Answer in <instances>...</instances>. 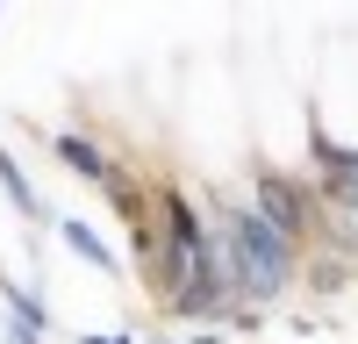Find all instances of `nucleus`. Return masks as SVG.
Masks as SVG:
<instances>
[{"label":"nucleus","instance_id":"obj_1","mask_svg":"<svg viewBox=\"0 0 358 344\" xmlns=\"http://www.w3.org/2000/svg\"><path fill=\"white\" fill-rule=\"evenodd\" d=\"M151 208H158V229H165V251H158V308L172 323H194V330H222L236 315V280H229V258H222V237L208 208L172 187V180H151Z\"/></svg>","mask_w":358,"mask_h":344},{"label":"nucleus","instance_id":"obj_2","mask_svg":"<svg viewBox=\"0 0 358 344\" xmlns=\"http://www.w3.org/2000/svg\"><path fill=\"white\" fill-rule=\"evenodd\" d=\"M201 208H208V222H215V237H222L229 280H236V308H244V315L280 308V301H287V287L308 273V251H301V244H287L280 229L251 208V194H222V187H208V194H201Z\"/></svg>","mask_w":358,"mask_h":344},{"label":"nucleus","instance_id":"obj_3","mask_svg":"<svg viewBox=\"0 0 358 344\" xmlns=\"http://www.w3.org/2000/svg\"><path fill=\"white\" fill-rule=\"evenodd\" d=\"M251 208L273 222L287 244H301V251H315V244H322V229H330V201H322L315 172L258 165V172H251Z\"/></svg>","mask_w":358,"mask_h":344},{"label":"nucleus","instance_id":"obj_4","mask_svg":"<svg viewBox=\"0 0 358 344\" xmlns=\"http://www.w3.org/2000/svg\"><path fill=\"white\" fill-rule=\"evenodd\" d=\"M50 151L72 165V180H94V187H108L115 172H122V165L108 158V143H101V136H86V129H57V136H50Z\"/></svg>","mask_w":358,"mask_h":344},{"label":"nucleus","instance_id":"obj_5","mask_svg":"<svg viewBox=\"0 0 358 344\" xmlns=\"http://www.w3.org/2000/svg\"><path fill=\"white\" fill-rule=\"evenodd\" d=\"M0 301H8V344H43V330H50L43 294H29L22 280H0Z\"/></svg>","mask_w":358,"mask_h":344},{"label":"nucleus","instance_id":"obj_6","mask_svg":"<svg viewBox=\"0 0 358 344\" xmlns=\"http://www.w3.org/2000/svg\"><path fill=\"white\" fill-rule=\"evenodd\" d=\"M0 194L15 201V215H22V222H50V208H43V194L29 187V172L15 165V151H8V143H0Z\"/></svg>","mask_w":358,"mask_h":344},{"label":"nucleus","instance_id":"obj_7","mask_svg":"<svg viewBox=\"0 0 358 344\" xmlns=\"http://www.w3.org/2000/svg\"><path fill=\"white\" fill-rule=\"evenodd\" d=\"M57 237H65V244L86 258V266H94V273H122V258H115V251H108L94 229H86V222H72V215H65V222H57Z\"/></svg>","mask_w":358,"mask_h":344},{"label":"nucleus","instance_id":"obj_8","mask_svg":"<svg viewBox=\"0 0 358 344\" xmlns=\"http://www.w3.org/2000/svg\"><path fill=\"white\" fill-rule=\"evenodd\" d=\"M79 344H129V337H79Z\"/></svg>","mask_w":358,"mask_h":344}]
</instances>
